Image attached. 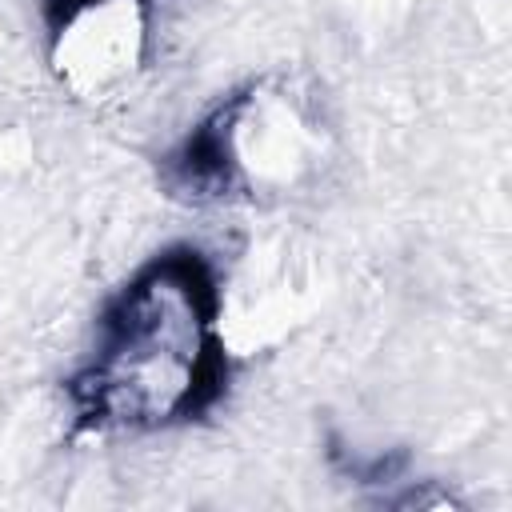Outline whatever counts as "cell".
I'll return each mask as SVG.
<instances>
[{
    "label": "cell",
    "mask_w": 512,
    "mask_h": 512,
    "mask_svg": "<svg viewBox=\"0 0 512 512\" xmlns=\"http://www.w3.org/2000/svg\"><path fill=\"white\" fill-rule=\"evenodd\" d=\"M220 280L196 244L140 264L104 304L68 400L88 432H160L208 416L228 392Z\"/></svg>",
    "instance_id": "6da1fadb"
},
{
    "label": "cell",
    "mask_w": 512,
    "mask_h": 512,
    "mask_svg": "<svg viewBox=\"0 0 512 512\" xmlns=\"http://www.w3.org/2000/svg\"><path fill=\"white\" fill-rule=\"evenodd\" d=\"M116 4H144V0H40V12H44V24L48 32L56 36L60 28H68L72 20L88 16V12H104V8H116Z\"/></svg>",
    "instance_id": "7a4b0ae2"
}]
</instances>
